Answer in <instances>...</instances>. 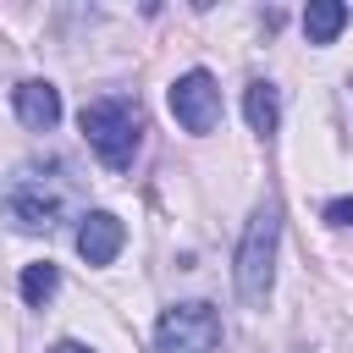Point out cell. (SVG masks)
Masks as SVG:
<instances>
[{
    "label": "cell",
    "mask_w": 353,
    "mask_h": 353,
    "mask_svg": "<svg viewBox=\"0 0 353 353\" xmlns=\"http://www.w3.org/2000/svg\"><path fill=\"white\" fill-rule=\"evenodd\" d=\"M342 28H347V6H342V0H309V11H303L309 44H331Z\"/></svg>",
    "instance_id": "cell-9"
},
{
    "label": "cell",
    "mask_w": 353,
    "mask_h": 353,
    "mask_svg": "<svg viewBox=\"0 0 353 353\" xmlns=\"http://www.w3.org/2000/svg\"><path fill=\"white\" fill-rule=\"evenodd\" d=\"M50 353H94V347H83V342H55Z\"/></svg>",
    "instance_id": "cell-12"
},
{
    "label": "cell",
    "mask_w": 353,
    "mask_h": 353,
    "mask_svg": "<svg viewBox=\"0 0 353 353\" xmlns=\"http://www.w3.org/2000/svg\"><path fill=\"white\" fill-rule=\"evenodd\" d=\"M0 210L17 232H50L61 226V215L72 210V182L66 176H39V171H22L6 193H0Z\"/></svg>",
    "instance_id": "cell-3"
},
{
    "label": "cell",
    "mask_w": 353,
    "mask_h": 353,
    "mask_svg": "<svg viewBox=\"0 0 353 353\" xmlns=\"http://www.w3.org/2000/svg\"><path fill=\"white\" fill-rule=\"evenodd\" d=\"M17 287H22V303H28V309H44V303L55 298V287H61V270H55L50 259H33Z\"/></svg>",
    "instance_id": "cell-10"
},
{
    "label": "cell",
    "mask_w": 353,
    "mask_h": 353,
    "mask_svg": "<svg viewBox=\"0 0 353 353\" xmlns=\"http://www.w3.org/2000/svg\"><path fill=\"white\" fill-rule=\"evenodd\" d=\"M88 149L110 165V171H127L132 154H138V138H143V116H138V99H121V94H105V99H88L83 116H77Z\"/></svg>",
    "instance_id": "cell-1"
},
{
    "label": "cell",
    "mask_w": 353,
    "mask_h": 353,
    "mask_svg": "<svg viewBox=\"0 0 353 353\" xmlns=\"http://www.w3.org/2000/svg\"><path fill=\"white\" fill-rule=\"evenodd\" d=\"M121 243H127V226H121L110 210H88V215L77 221V254H83L88 265H110V259L121 254Z\"/></svg>",
    "instance_id": "cell-7"
},
{
    "label": "cell",
    "mask_w": 353,
    "mask_h": 353,
    "mask_svg": "<svg viewBox=\"0 0 353 353\" xmlns=\"http://www.w3.org/2000/svg\"><path fill=\"white\" fill-rule=\"evenodd\" d=\"M325 221L331 226H353V199H331L325 204Z\"/></svg>",
    "instance_id": "cell-11"
},
{
    "label": "cell",
    "mask_w": 353,
    "mask_h": 353,
    "mask_svg": "<svg viewBox=\"0 0 353 353\" xmlns=\"http://www.w3.org/2000/svg\"><path fill=\"white\" fill-rule=\"evenodd\" d=\"M165 99H171V116L182 121V132H199V138H204V132L221 121V88H215V77H210L204 66L182 72Z\"/></svg>",
    "instance_id": "cell-5"
},
{
    "label": "cell",
    "mask_w": 353,
    "mask_h": 353,
    "mask_svg": "<svg viewBox=\"0 0 353 353\" xmlns=\"http://www.w3.org/2000/svg\"><path fill=\"white\" fill-rule=\"evenodd\" d=\"M276 243H281V204L265 199V204L254 210V221H248V232H243V243H237V265H232L243 303H265V298H270V281H276Z\"/></svg>",
    "instance_id": "cell-2"
},
{
    "label": "cell",
    "mask_w": 353,
    "mask_h": 353,
    "mask_svg": "<svg viewBox=\"0 0 353 353\" xmlns=\"http://www.w3.org/2000/svg\"><path fill=\"white\" fill-rule=\"evenodd\" d=\"M11 105H17V121H22L28 132H50V127L61 121V88L44 83V77L17 83V88H11Z\"/></svg>",
    "instance_id": "cell-6"
},
{
    "label": "cell",
    "mask_w": 353,
    "mask_h": 353,
    "mask_svg": "<svg viewBox=\"0 0 353 353\" xmlns=\"http://www.w3.org/2000/svg\"><path fill=\"white\" fill-rule=\"evenodd\" d=\"M243 116H248V127L254 132H276L281 127V94H276V83H248L243 88Z\"/></svg>",
    "instance_id": "cell-8"
},
{
    "label": "cell",
    "mask_w": 353,
    "mask_h": 353,
    "mask_svg": "<svg viewBox=\"0 0 353 353\" xmlns=\"http://www.w3.org/2000/svg\"><path fill=\"white\" fill-rule=\"evenodd\" d=\"M154 347L160 353H215L221 347V314L215 303L204 298H188V303H171L154 325Z\"/></svg>",
    "instance_id": "cell-4"
}]
</instances>
